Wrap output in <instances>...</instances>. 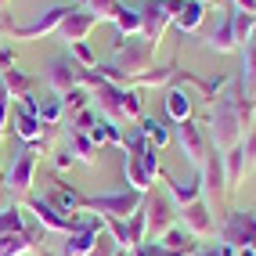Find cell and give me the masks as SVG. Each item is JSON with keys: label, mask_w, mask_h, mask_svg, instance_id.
Masks as SVG:
<instances>
[{"label": "cell", "mask_w": 256, "mask_h": 256, "mask_svg": "<svg viewBox=\"0 0 256 256\" xmlns=\"http://www.w3.org/2000/svg\"><path fill=\"white\" fill-rule=\"evenodd\" d=\"M256 119V105L242 98V90L228 83L216 98H210L206 108V138L216 152H231L234 144H242L246 130L252 126Z\"/></svg>", "instance_id": "cell-1"}, {"label": "cell", "mask_w": 256, "mask_h": 256, "mask_svg": "<svg viewBox=\"0 0 256 256\" xmlns=\"http://www.w3.org/2000/svg\"><path fill=\"white\" fill-rule=\"evenodd\" d=\"M156 47H159V44H152V40H144V36H130V40L119 36V40H116V58H112L108 65L126 80V87H130V80L144 76L152 65H156Z\"/></svg>", "instance_id": "cell-2"}, {"label": "cell", "mask_w": 256, "mask_h": 256, "mask_svg": "<svg viewBox=\"0 0 256 256\" xmlns=\"http://www.w3.org/2000/svg\"><path fill=\"white\" fill-rule=\"evenodd\" d=\"M65 14H69V4H54V8L40 11L29 26H14L8 14H0V32H4L8 40H44V36H50V32H58V26L65 22Z\"/></svg>", "instance_id": "cell-3"}, {"label": "cell", "mask_w": 256, "mask_h": 256, "mask_svg": "<svg viewBox=\"0 0 256 256\" xmlns=\"http://www.w3.org/2000/svg\"><path fill=\"white\" fill-rule=\"evenodd\" d=\"M220 242L238 249L256 252V210H224V224H220Z\"/></svg>", "instance_id": "cell-4"}, {"label": "cell", "mask_w": 256, "mask_h": 256, "mask_svg": "<svg viewBox=\"0 0 256 256\" xmlns=\"http://www.w3.org/2000/svg\"><path fill=\"white\" fill-rule=\"evenodd\" d=\"M144 202V195H138V192H108V195H94V198H87L83 195V206H80V213H90V216H119V220H126L134 210H138Z\"/></svg>", "instance_id": "cell-5"}, {"label": "cell", "mask_w": 256, "mask_h": 256, "mask_svg": "<svg viewBox=\"0 0 256 256\" xmlns=\"http://www.w3.org/2000/svg\"><path fill=\"white\" fill-rule=\"evenodd\" d=\"M36 166H40L36 144H26L18 156L11 159L8 174H4V184H8V192L14 198H29V188H32V180H36Z\"/></svg>", "instance_id": "cell-6"}, {"label": "cell", "mask_w": 256, "mask_h": 256, "mask_svg": "<svg viewBox=\"0 0 256 256\" xmlns=\"http://www.w3.org/2000/svg\"><path fill=\"white\" fill-rule=\"evenodd\" d=\"M198 180H202V198L210 202V210H220L228 198V174H224V152L210 148L206 162L198 170Z\"/></svg>", "instance_id": "cell-7"}, {"label": "cell", "mask_w": 256, "mask_h": 256, "mask_svg": "<svg viewBox=\"0 0 256 256\" xmlns=\"http://www.w3.org/2000/svg\"><path fill=\"white\" fill-rule=\"evenodd\" d=\"M80 80H83V69L76 65L72 54H54V58L44 65V83H47V90L58 94V98H65L69 90H76Z\"/></svg>", "instance_id": "cell-8"}, {"label": "cell", "mask_w": 256, "mask_h": 256, "mask_svg": "<svg viewBox=\"0 0 256 256\" xmlns=\"http://www.w3.org/2000/svg\"><path fill=\"white\" fill-rule=\"evenodd\" d=\"M177 8H180V0H144V8H138L141 11V36L159 44L162 32L174 26Z\"/></svg>", "instance_id": "cell-9"}, {"label": "cell", "mask_w": 256, "mask_h": 256, "mask_svg": "<svg viewBox=\"0 0 256 256\" xmlns=\"http://www.w3.org/2000/svg\"><path fill=\"white\" fill-rule=\"evenodd\" d=\"M174 141L180 144V152H184V159L192 162L195 170H202V162H206V156H210V138H206V126L202 123H195V119H184V123H177L174 126Z\"/></svg>", "instance_id": "cell-10"}, {"label": "cell", "mask_w": 256, "mask_h": 256, "mask_svg": "<svg viewBox=\"0 0 256 256\" xmlns=\"http://www.w3.org/2000/svg\"><path fill=\"white\" fill-rule=\"evenodd\" d=\"M144 216H148V242H159V238L170 231V228H177V206H174V198L170 195H144Z\"/></svg>", "instance_id": "cell-11"}, {"label": "cell", "mask_w": 256, "mask_h": 256, "mask_svg": "<svg viewBox=\"0 0 256 256\" xmlns=\"http://www.w3.org/2000/svg\"><path fill=\"white\" fill-rule=\"evenodd\" d=\"M26 213H32V220H36L40 228H47V231H54V234H69V231H76L80 228V216H65L50 198H26V206H22Z\"/></svg>", "instance_id": "cell-12"}, {"label": "cell", "mask_w": 256, "mask_h": 256, "mask_svg": "<svg viewBox=\"0 0 256 256\" xmlns=\"http://www.w3.org/2000/svg\"><path fill=\"white\" fill-rule=\"evenodd\" d=\"M141 148H144V138H141V134H134V138L123 144V177H126V184H130V192L148 195L156 180H152V177L144 174V166H141Z\"/></svg>", "instance_id": "cell-13"}, {"label": "cell", "mask_w": 256, "mask_h": 256, "mask_svg": "<svg viewBox=\"0 0 256 256\" xmlns=\"http://www.w3.org/2000/svg\"><path fill=\"white\" fill-rule=\"evenodd\" d=\"M177 220L184 224V231L192 234V238H198V242H206V238L216 234V220H213V210H210L206 198H195L192 206H184Z\"/></svg>", "instance_id": "cell-14"}, {"label": "cell", "mask_w": 256, "mask_h": 256, "mask_svg": "<svg viewBox=\"0 0 256 256\" xmlns=\"http://www.w3.org/2000/svg\"><path fill=\"white\" fill-rule=\"evenodd\" d=\"M105 231L101 228V216H87V220H80V228L65 234V242H62V256H90L94 242H98V234Z\"/></svg>", "instance_id": "cell-15"}, {"label": "cell", "mask_w": 256, "mask_h": 256, "mask_svg": "<svg viewBox=\"0 0 256 256\" xmlns=\"http://www.w3.org/2000/svg\"><path fill=\"white\" fill-rule=\"evenodd\" d=\"M98 26V18L87 11V8H69V14H65V22L58 26V36L65 40V44H80V40H87L90 36V29Z\"/></svg>", "instance_id": "cell-16"}, {"label": "cell", "mask_w": 256, "mask_h": 256, "mask_svg": "<svg viewBox=\"0 0 256 256\" xmlns=\"http://www.w3.org/2000/svg\"><path fill=\"white\" fill-rule=\"evenodd\" d=\"M8 123L14 126V138L18 141H26V144H32V141H40V134H44V123L32 112H26L18 101L11 105V112H8Z\"/></svg>", "instance_id": "cell-17"}, {"label": "cell", "mask_w": 256, "mask_h": 256, "mask_svg": "<svg viewBox=\"0 0 256 256\" xmlns=\"http://www.w3.org/2000/svg\"><path fill=\"white\" fill-rule=\"evenodd\" d=\"M159 177L166 180V195L174 198L177 210H184V206H192L195 198H202V180H198V177H195V180H177V177H170L166 170H162Z\"/></svg>", "instance_id": "cell-18"}, {"label": "cell", "mask_w": 256, "mask_h": 256, "mask_svg": "<svg viewBox=\"0 0 256 256\" xmlns=\"http://www.w3.org/2000/svg\"><path fill=\"white\" fill-rule=\"evenodd\" d=\"M166 116L174 119V123H184V119H192L195 116V101H192V90L188 87H170L166 90Z\"/></svg>", "instance_id": "cell-19"}, {"label": "cell", "mask_w": 256, "mask_h": 256, "mask_svg": "<svg viewBox=\"0 0 256 256\" xmlns=\"http://www.w3.org/2000/svg\"><path fill=\"white\" fill-rule=\"evenodd\" d=\"M138 134H141V138L156 148V152L174 141V130H170L166 119H159V116H141V130H138Z\"/></svg>", "instance_id": "cell-20"}, {"label": "cell", "mask_w": 256, "mask_h": 256, "mask_svg": "<svg viewBox=\"0 0 256 256\" xmlns=\"http://www.w3.org/2000/svg\"><path fill=\"white\" fill-rule=\"evenodd\" d=\"M202 18H206V4H202V0H180V8L174 14V26L180 32H198Z\"/></svg>", "instance_id": "cell-21"}, {"label": "cell", "mask_w": 256, "mask_h": 256, "mask_svg": "<svg viewBox=\"0 0 256 256\" xmlns=\"http://www.w3.org/2000/svg\"><path fill=\"white\" fill-rule=\"evenodd\" d=\"M87 138L94 141V148H108V144L123 148V144H126V138H123V130H119V123H112V119H105V116H98V123H94V130L87 134Z\"/></svg>", "instance_id": "cell-22"}, {"label": "cell", "mask_w": 256, "mask_h": 256, "mask_svg": "<svg viewBox=\"0 0 256 256\" xmlns=\"http://www.w3.org/2000/svg\"><path fill=\"white\" fill-rule=\"evenodd\" d=\"M159 246L170 252V256H192L198 249V238H192L184 228H170L162 238H159Z\"/></svg>", "instance_id": "cell-23"}, {"label": "cell", "mask_w": 256, "mask_h": 256, "mask_svg": "<svg viewBox=\"0 0 256 256\" xmlns=\"http://www.w3.org/2000/svg\"><path fill=\"white\" fill-rule=\"evenodd\" d=\"M36 231H26V234H4L0 238V256H32L36 252Z\"/></svg>", "instance_id": "cell-24"}, {"label": "cell", "mask_w": 256, "mask_h": 256, "mask_svg": "<svg viewBox=\"0 0 256 256\" xmlns=\"http://www.w3.org/2000/svg\"><path fill=\"white\" fill-rule=\"evenodd\" d=\"M4 83H8V94H11L14 101H22L26 94H32V90H36V76L22 72L18 65H14V69H4Z\"/></svg>", "instance_id": "cell-25"}, {"label": "cell", "mask_w": 256, "mask_h": 256, "mask_svg": "<svg viewBox=\"0 0 256 256\" xmlns=\"http://www.w3.org/2000/svg\"><path fill=\"white\" fill-rule=\"evenodd\" d=\"M206 47L210 50H216V54H234L238 50V44H234V32H231V18L224 14V22H220L210 36H206Z\"/></svg>", "instance_id": "cell-26"}, {"label": "cell", "mask_w": 256, "mask_h": 256, "mask_svg": "<svg viewBox=\"0 0 256 256\" xmlns=\"http://www.w3.org/2000/svg\"><path fill=\"white\" fill-rule=\"evenodd\" d=\"M144 116V98L138 87H123V98H119V123H134V119Z\"/></svg>", "instance_id": "cell-27"}, {"label": "cell", "mask_w": 256, "mask_h": 256, "mask_svg": "<svg viewBox=\"0 0 256 256\" xmlns=\"http://www.w3.org/2000/svg\"><path fill=\"white\" fill-rule=\"evenodd\" d=\"M54 184H58V188H54V195H50V202H54L65 216H76L80 206H83V195L76 192V188H69L65 180H54Z\"/></svg>", "instance_id": "cell-28"}, {"label": "cell", "mask_w": 256, "mask_h": 256, "mask_svg": "<svg viewBox=\"0 0 256 256\" xmlns=\"http://www.w3.org/2000/svg\"><path fill=\"white\" fill-rule=\"evenodd\" d=\"M112 26H116V36H123V40L141 36V11H138V8H123V4H119V14L112 18Z\"/></svg>", "instance_id": "cell-29"}, {"label": "cell", "mask_w": 256, "mask_h": 256, "mask_svg": "<svg viewBox=\"0 0 256 256\" xmlns=\"http://www.w3.org/2000/svg\"><path fill=\"white\" fill-rule=\"evenodd\" d=\"M36 119H40L44 126H62V119H65V101H62L58 94H50V90H47V98H40Z\"/></svg>", "instance_id": "cell-30"}, {"label": "cell", "mask_w": 256, "mask_h": 256, "mask_svg": "<svg viewBox=\"0 0 256 256\" xmlns=\"http://www.w3.org/2000/svg\"><path fill=\"white\" fill-rule=\"evenodd\" d=\"M69 156H72V162L94 166L98 162V148H94V141L87 138V134H72L69 138Z\"/></svg>", "instance_id": "cell-31"}, {"label": "cell", "mask_w": 256, "mask_h": 256, "mask_svg": "<svg viewBox=\"0 0 256 256\" xmlns=\"http://www.w3.org/2000/svg\"><path fill=\"white\" fill-rule=\"evenodd\" d=\"M228 18H231V32H234V44L238 50H242L249 40H252V22H256V14H246V11H228Z\"/></svg>", "instance_id": "cell-32"}, {"label": "cell", "mask_w": 256, "mask_h": 256, "mask_svg": "<svg viewBox=\"0 0 256 256\" xmlns=\"http://www.w3.org/2000/svg\"><path fill=\"white\" fill-rule=\"evenodd\" d=\"M29 224H26V213L18 206H8V210H0V238L4 234H26Z\"/></svg>", "instance_id": "cell-33"}, {"label": "cell", "mask_w": 256, "mask_h": 256, "mask_svg": "<svg viewBox=\"0 0 256 256\" xmlns=\"http://www.w3.org/2000/svg\"><path fill=\"white\" fill-rule=\"evenodd\" d=\"M69 54L76 58L80 69H98V54H94V47L87 40H80V44H69Z\"/></svg>", "instance_id": "cell-34"}, {"label": "cell", "mask_w": 256, "mask_h": 256, "mask_svg": "<svg viewBox=\"0 0 256 256\" xmlns=\"http://www.w3.org/2000/svg\"><path fill=\"white\" fill-rule=\"evenodd\" d=\"M62 101H65V116H76V112H83V108H90V90H87V87H76V90L65 94Z\"/></svg>", "instance_id": "cell-35"}, {"label": "cell", "mask_w": 256, "mask_h": 256, "mask_svg": "<svg viewBox=\"0 0 256 256\" xmlns=\"http://www.w3.org/2000/svg\"><path fill=\"white\" fill-rule=\"evenodd\" d=\"M87 11L94 14L98 22H112L119 14V0H87Z\"/></svg>", "instance_id": "cell-36"}, {"label": "cell", "mask_w": 256, "mask_h": 256, "mask_svg": "<svg viewBox=\"0 0 256 256\" xmlns=\"http://www.w3.org/2000/svg\"><path fill=\"white\" fill-rule=\"evenodd\" d=\"M242 156H246V170H256V119L242 138Z\"/></svg>", "instance_id": "cell-37"}, {"label": "cell", "mask_w": 256, "mask_h": 256, "mask_svg": "<svg viewBox=\"0 0 256 256\" xmlns=\"http://www.w3.org/2000/svg\"><path fill=\"white\" fill-rule=\"evenodd\" d=\"M94 123H98V112L94 108H83V112L72 116V134H90Z\"/></svg>", "instance_id": "cell-38"}, {"label": "cell", "mask_w": 256, "mask_h": 256, "mask_svg": "<svg viewBox=\"0 0 256 256\" xmlns=\"http://www.w3.org/2000/svg\"><path fill=\"white\" fill-rule=\"evenodd\" d=\"M101 228H105V224H101ZM116 238L108 234V231H101L98 234V242H94V249H90V256H116Z\"/></svg>", "instance_id": "cell-39"}, {"label": "cell", "mask_w": 256, "mask_h": 256, "mask_svg": "<svg viewBox=\"0 0 256 256\" xmlns=\"http://www.w3.org/2000/svg\"><path fill=\"white\" fill-rule=\"evenodd\" d=\"M4 69H14V47L11 44H0V72Z\"/></svg>", "instance_id": "cell-40"}, {"label": "cell", "mask_w": 256, "mask_h": 256, "mask_svg": "<svg viewBox=\"0 0 256 256\" xmlns=\"http://www.w3.org/2000/svg\"><path fill=\"white\" fill-rule=\"evenodd\" d=\"M69 166H72V156H69V148H65V152H58V156H54V170L62 174V170H69Z\"/></svg>", "instance_id": "cell-41"}, {"label": "cell", "mask_w": 256, "mask_h": 256, "mask_svg": "<svg viewBox=\"0 0 256 256\" xmlns=\"http://www.w3.org/2000/svg\"><path fill=\"white\" fill-rule=\"evenodd\" d=\"M8 206H14V195L8 192V184H4V177H0V210H8Z\"/></svg>", "instance_id": "cell-42"}, {"label": "cell", "mask_w": 256, "mask_h": 256, "mask_svg": "<svg viewBox=\"0 0 256 256\" xmlns=\"http://www.w3.org/2000/svg\"><path fill=\"white\" fill-rule=\"evenodd\" d=\"M234 11H246V14H256V0H231Z\"/></svg>", "instance_id": "cell-43"}, {"label": "cell", "mask_w": 256, "mask_h": 256, "mask_svg": "<svg viewBox=\"0 0 256 256\" xmlns=\"http://www.w3.org/2000/svg\"><path fill=\"white\" fill-rule=\"evenodd\" d=\"M11 105V94H8V83H4V72H0V108Z\"/></svg>", "instance_id": "cell-44"}, {"label": "cell", "mask_w": 256, "mask_h": 256, "mask_svg": "<svg viewBox=\"0 0 256 256\" xmlns=\"http://www.w3.org/2000/svg\"><path fill=\"white\" fill-rule=\"evenodd\" d=\"M234 256H256V252H252V249H238Z\"/></svg>", "instance_id": "cell-45"}, {"label": "cell", "mask_w": 256, "mask_h": 256, "mask_svg": "<svg viewBox=\"0 0 256 256\" xmlns=\"http://www.w3.org/2000/svg\"><path fill=\"white\" fill-rule=\"evenodd\" d=\"M8 4H11V0H0V14H4V11H8Z\"/></svg>", "instance_id": "cell-46"}, {"label": "cell", "mask_w": 256, "mask_h": 256, "mask_svg": "<svg viewBox=\"0 0 256 256\" xmlns=\"http://www.w3.org/2000/svg\"><path fill=\"white\" fill-rule=\"evenodd\" d=\"M116 256H130V252H126V249H116Z\"/></svg>", "instance_id": "cell-47"}, {"label": "cell", "mask_w": 256, "mask_h": 256, "mask_svg": "<svg viewBox=\"0 0 256 256\" xmlns=\"http://www.w3.org/2000/svg\"><path fill=\"white\" fill-rule=\"evenodd\" d=\"M252 40H256V22H252Z\"/></svg>", "instance_id": "cell-48"}, {"label": "cell", "mask_w": 256, "mask_h": 256, "mask_svg": "<svg viewBox=\"0 0 256 256\" xmlns=\"http://www.w3.org/2000/svg\"><path fill=\"white\" fill-rule=\"evenodd\" d=\"M202 4H210V0H202Z\"/></svg>", "instance_id": "cell-49"}, {"label": "cell", "mask_w": 256, "mask_h": 256, "mask_svg": "<svg viewBox=\"0 0 256 256\" xmlns=\"http://www.w3.org/2000/svg\"><path fill=\"white\" fill-rule=\"evenodd\" d=\"M83 4H87V0H83Z\"/></svg>", "instance_id": "cell-50"}]
</instances>
